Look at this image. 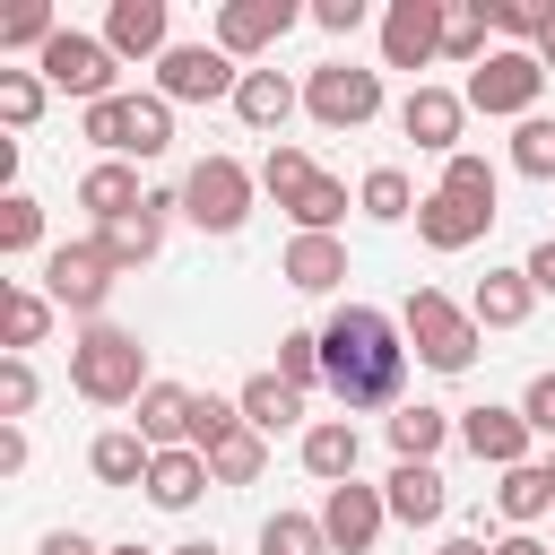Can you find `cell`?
<instances>
[{
    "label": "cell",
    "instance_id": "6da1fadb",
    "mask_svg": "<svg viewBox=\"0 0 555 555\" xmlns=\"http://www.w3.org/2000/svg\"><path fill=\"white\" fill-rule=\"evenodd\" d=\"M408 382V330L373 304H338L321 321V390L356 416V408H390Z\"/></svg>",
    "mask_w": 555,
    "mask_h": 555
},
{
    "label": "cell",
    "instance_id": "7a4b0ae2",
    "mask_svg": "<svg viewBox=\"0 0 555 555\" xmlns=\"http://www.w3.org/2000/svg\"><path fill=\"white\" fill-rule=\"evenodd\" d=\"M147 347H139V330H121V321H87L78 338H69V390L87 399V408H139L147 399Z\"/></svg>",
    "mask_w": 555,
    "mask_h": 555
},
{
    "label": "cell",
    "instance_id": "3957f363",
    "mask_svg": "<svg viewBox=\"0 0 555 555\" xmlns=\"http://www.w3.org/2000/svg\"><path fill=\"white\" fill-rule=\"evenodd\" d=\"M78 139L104 147V156H121V165H147V156L173 147V104L165 95H104V104L78 113Z\"/></svg>",
    "mask_w": 555,
    "mask_h": 555
},
{
    "label": "cell",
    "instance_id": "277c9868",
    "mask_svg": "<svg viewBox=\"0 0 555 555\" xmlns=\"http://www.w3.org/2000/svg\"><path fill=\"white\" fill-rule=\"evenodd\" d=\"M399 330H408V356H416L425 373H468V364H477V347H486L477 312H460L442 286H416V295H408V312H399Z\"/></svg>",
    "mask_w": 555,
    "mask_h": 555
},
{
    "label": "cell",
    "instance_id": "5b68a950",
    "mask_svg": "<svg viewBox=\"0 0 555 555\" xmlns=\"http://www.w3.org/2000/svg\"><path fill=\"white\" fill-rule=\"evenodd\" d=\"M251 199H260V173H251L243 156H199V165L182 173V217H191L199 234H243Z\"/></svg>",
    "mask_w": 555,
    "mask_h": 555
},
{
    "label": "cell",
    "instance_id": "8992f818",
    "mask_svg": "<svg viewBox=\"0 0 555 555\" xmlns=\"http://www.w3.org/2000/svg\"><path fill=\"white\" fill-rule=\"evenodd\" d=\"M468 113H486V121H529L538 113V95H546V61L538 52H512V43H494L477 69H468Z\"/></svg>",
    "mask_w": 555,
    "mask_h": 555
},
{
    "label": "cell",
    "instance_id": "52a82bcc",
    "mask_svg": "<svg viewBox=\"0 0 555 555\" xmlns=\"http://www.w3.org/2000/svg\"><path fill=\"white\" fill-rule=\"evenodd\" d=\"M43 87H61V95H78V113L87 104H104V95H121L113 78H121V61H113V43L104 35H78V26H61L52 43H43Z\"/></svg>",
    "mask_w": 555,
    "mask_h": 555
},
{
    "label": "cell",
    "instance_id": "ba28073f",
    "mask_svg": "<svg viewBox=\"0 0 555 555\" xmlns=\"http://www.w3.org/2000/svg\"><path fill=\"white\" fill-rule=\"evenodd\" d=\"M113 260H104V243L87 234V243H52L43 251V295L61 304V312H78V321H104V304H113Z\"/></svg>",
    "mask_w": 555,
    "mask_h": 555
},
{
    "label": "cell",
    "instance_id": "9c48e42d",
    "mask_svg": "<svg viewBox=\"0 0 555 555\" xmlns=\"http://www.w3.org/2000/svg\"><path fill=\"white\" fill-rule=\"evenodd\" d=\"M304 113L321 130H364L382 113V69H356V61H321L304 78Z\"/></svg>",
    "mask_w": 555,
    "mask_h": 555
},
{
    "label": "cell",
    "instance_id": "30bf717a",
    "mask_svg": "<svg viewBox=\"0 0 555 555\" xmlns=\"http://www.w3.org/2000/svg\"><path fill=\"white\" fill-rule=\"evenodd\" d=\"M234 87H243V69L217 52V43H173L165 61H156V95L165 104H234Z\"/></svg>",
    "mask_w": 555,
    "mask_h": 555
},
{
    "label": "cell",
    "instance_id": "8fae6325",
    "mask_svg": "<svg viewBox=\"0 0 555 555\" xmlns=\"http://www.w3.org/2000/svg\"><path fill=\"white\" fill-rule=\"evenodd\" d=\"M295 17H304L295 0H225V9H217V35H208V43H217L225 61H260L269 43H286V26H295Z\"/></svg>",
    "mask_w": 555,
    "mask_h": 555
},
{
    "label": "cell",
    "instance_id": "7c38bea8",
    "mask_svg": "<svg viewBox=\"0 0 555 555\" xmlns=\"http://www.w3.org/2000/svg\"><path fill=\"white\" fill-rule=\"evenodd\" d=\"M182 217V191H147V208L139 217H113V225H95V243H104V260L130 278V269H147L156 251H165V225Z\"/></svg>",
    "mask_w": 555,
    "mask_h": 555
},
{
    "label": "cell",
    "instance_id": "4fadbf2b",
    "mask_svg": "<svg viewBox=\"0 0 555 555\" xmlns=\"http://www.w3.org/2000/svg\"><path fill=\"white\" fill-rule=\"evenodd\" d=\"M442 61V0H390L382 9V69Z\"/></svg>",
    "mask_w": 555,
    "mask_h": 555
},
{
    "label": "cell",
    "instance_id": "5bb4252c",
    "mask_svg": "<svg viewBox=\"0 0 555 555\" xmlns=\"http://www.w3.org/2000/svg\"><path fill=\"white\" fill-rule=\"evenodd\" d=\"M382 520H390V503H382V486H330L321 494V529H330V555H373V538H382Z\"/></svg>",
    "mask_w": 555,
    "mask_h": 555
},
{
    "label": "cell",
    "instance_id": "9a60e30c",
    "mask_svg": "<svg viewBox=\"0 0 555 555\" xmlns=\"http://www.w3.org/2000/svg\"><path fill=\"white\" fill-rule=\"evenodd\" d=\"M460 442H468V460H486V468L503 477V468H520V460H529V442H538V434H529V416H520V408H494V399H486V408H460Z\"/></svg>",
    "mask_w": 555,
    "mask_h": 555
},
{
    "label": "cell",
    "instance_id": "2e32d148",
    "mask_svg": "<svg viewBox=\"0 0 555 555\" xmlns=\"http://www.w3.org/2000/svg\"><path fill=\"white\" fill-rule=\"evenodd\" d=\"M104 43H113V61H165L173 52V9L165 0H113Z\"/></svg>",
    "mask_w": 555,
    "mask_h": 555
},
{
    "label": "cell",
    "instance_id": "e0dca14e",
    "mask_svg": "<svg viewBox=\"0 0 555 555\" xmlns=\"http://www.w3.org/2000/svg\"><path fill=\"white\" fill-rule=\"evenodd\" d=\"M399 130L425 147V156H460V130H468V95H451V87H416L408 104H399Z\"/></svg>",
    "mask_w": 555,
    "mask_h": 555
},
{
    "label": "cell",
    "instance_id": "ac0fdd59",
    "mask_svg": "<svg viewBox=\"0 0 555 555\" xmlns=\"http://www.w3.org/2000/svg\"><path fill=\"white\" fill-rule=\"evenodd\" d=\"M486 225H494V208H477V199H460L442 182L416 199V243L425 251H468V243H486Z\"/></svg>",
    "mask_w": 555,
    "mask_h": 555
},
{
    "label": "cell",
    "instance_id": "d6986e66",
    "mask_svg": "<svg viewBox=\"0 0 555 555\" xmlns=\"http://www.w3.org/2000/svg\"><path fill=\"white\" fill-rule=\"evenodd\" d=\"M382 503H390V520L434 529V520L451 512V486H442V468H434V460H399V468L382 477Z\"/></svg>",
    "mask_w": 555,
    "mask_h": 555
},
{
    "label": "cell",
    "instance_id": "ffe728a7",
    "mask_svg": "<svg viewBox=\"0 0 555 555\" xmlns=\"http://www.w3.org/2000/svg\"><path fill=\"white\" fill-rule=\"evenodd\" d=\"M295 104H304V87H295L286 69H243V87H234V121H243V130H260V139H269V130H286V121H295Z\"/></svg>",
    "mask_w": 555,
    "mask_h": 555
},
{
    "label": "cell",
    "instance_id": "44dd1931",
    "mask_svg": "<svg viewBox=\"0 0 555 555\" xmlns=\"http://www.w3.org/2000/svg\"><path fill=\"white\" fill-rule=\"evenodd\" d=\"M278 278H286L295 295H338V286H347V243H338V234H295L286 260H278Z\"/></svg>",
    "mask_w": 555,
    "mask_h": 555
},
{
    "label": "cell",
    "instance_id": "7402d4cb",
    "mask_svg": "<svg viewBox=\"0 0 555 555\" xmlns=\"http://www.w3.org/2000/svg\"><path fill=\"white\" fill-rule=\"evenodd\" d=\"M295 451H304V477H321V486H347V477H356V460H364V434H356L347 416H312Z\"/></svg>",
    "mask_w": 555,
    "mask_h": 555
},
{
    "label": "cell",
    "instance_id": "603a6c76",
    "mask_svg": "<svg viewBox=\"0 0 555 555\" xmlns=\"http://www.w3.org/2000/svg\"><path fill=\"white\" fill-rule=\"evenodd\" d=\"M78 208H87L95 225H113V217H139V208H147V191H139V165H121V156L87 165V173H78Z\"/></svg>",
    "mask_w": 555,
    "mask_h": 555
},
{
    "label": "cell",
    "instance_id": "cb8c5ba5",
    "mask_svg": "<svg viewBox=\"0 0 555 555\" xmlns=\"http://www.w3.org/2000/svg\"><path fill=\"white\" fill-rule=\"evenodd\" d=\"M87 468H95V486H147L156 442H147L139 425H104V434L87 442Z\"/></svg>",
    "mask_w": 555,
    "mask_h": 555
},
{
    "label": "cell",
    "instance_id": "d4e9b609",
    "mask_svg": "<svg viewBox=\"0 0 555 555\" xmlns=\"http://www.w3.org/2000/svg\"><path fill=\"white\" fill-rule=\"evenodd\" d=\"M529 304H538L529 269H486V278H477V295H468L477 330H520V321H529Z\"/></svg>",
    "mask_w": 555,
    "mask_h": 555
},
{
    "label": "cell",
    "instance_id": "484cf974",
    "mask_svg": "<svg viewBox=\"0 0 555 555\" xmlns=\"http://www.w3.org/2000/svg\"><path fill=\"white\" fill-rule=\"evenodd\" d=\"M494 512H503L512 529H538V520H555V477H546V460H520V468H503V486H494Z\"/></svg>",
    "mask_w": 555,
    "mask_h": 555
},
{
    "label": "cell",
    "instance_id": "4316f807",
    "mask_svg": "<svg viewBox=\"0 0 555 555\" xmlns=\"http://www.w3.org/2000/svg\"><path fill=\"white\" fill-rule=\"evenodd\" d=\"M234 408H243V425H251V434H286V425L304 416V390H295L286 373H251V382L234 390Z\"/></svg>",
    "mask_w": 555,
    "mask_h": 555
},
{
    "label": "cell",
    "instance_id": "83f0119b",
    "mask_svg": "<svg viewBox=\"0 0 555 555\" xmlns=\"http://www.w3.org/2000/svg\"><path fill=\"white\" fill-rule=\"evenodd\" d=\"M191 399H199V390H182V382H147L139 434H147L156 451H191Z\"/></svg>",
    "mask_w": 555,
    "mask_h": 555
},
{
    "label": "cell",
    "instance_id": "f1b7e54d",
    "mask_svg": "<svg viewBox=\"0 0 555 555\" xmlns=\"http://www.w3.org/2000/svg\"><path fill=\"white\" fill-rule=\"evenodd\" d=\"M208 486H217V477H208L199 451H156V468H147V503H156V512H191Z\"/></svg>",
    "mask_w": 555,
    "mask_h": 555
},
{
    "label": "cell",
    "instance_id": "f546056e",
    "mask_svg": "<svg viewBox=\"0 0 555 555\" xmlns=\"http://www.w3.org/2000/svg\"><path fill=\"white\" fill-rule=\"evenodd\" d=\"M451 434H460V416H451V408H425V399H408V408L390 416V451H399V460H434Z\"/></svg>",
    "mask_w": 555,
    "mask_h": 555
},
{
    "label": "cell",
    "instance_id": "4dcf8cb0",
    "mask_svg": "<svg viewBox=\"0 0 555 555\" xmlns=\"http://www.w3.org/2000/svg\"><path fill=\"white\" fill-rule=\"evenodd\" d=\"M416 199H425V191H416L399 165H373V173L356 182V208H364L373 225H408V217H416Z\"/></svg>",
    "mask_w": 555,
    "mask_h": 555
},
{
    "label": "cell",
    "instance_id": "1f68e13d",
    "mask_svg": "<svg viewBox=\"0 0 555 555\" xmlns=\"http://www.w3.org/2000/svg\"><path fill=\"white\" fill-rule=\"evenodd\" d=\"M494 26H486V0H442V61H460V69H477L494 43H486Z\"/></svg>",
    "mask_w": 555,
    "mask_h": 555
},
{
    "label": "cell",
    "instance_id": "d6a6232c",
    "mask_svg": "<svg viewBox=\"0 0 555 555\" xmlns=\"http://www.w3.org/2000/svg\"><path fill=\"white\" fill-rule=\"evenodd\" d=\"M286 217H295V234H338V217H347V182H338V173H312V182L286 199Z\"/></svg>",
    "mask_w": 555,
    "mask_h": 555
},
{
    "label": "cell",
    "instance_id": "836d02e7",
    "mask_svg": "<svg viewBox=\"0 0 555 555\" xmlns=\"http://www.w3.org/2000/svg\"><path fill=\"white\" fill-rule=\"evenodd\" d=\"M260 555H330L321 512H269L260 520Z\"/></svg>",
    "mask_w": 555,
    "mask_h": 555
},
{
    "label": "cell",
    "instance_id": "e575fe53",
    "mask_svg": "<svg viewBox=\"0 0 555 555\" xmlns=\"http://www.w3.org/2000/svg\"><path fill=\"white\" fill-rule=\"evenodd\" d=\"M0 304H9V356H26V347H43V330H52V312H61V304H52L43 286H9Z\"/></svg>",
    "mask_w": 555,
    "mask_h": 555
},
{
    "label": "cell",
    "instance_id": "d590c367",
    "mask_svg": "<svg viewBox=\"0 0 555 555\" xmlns=\"http://www.w3.org/2000/svg\"><path fill=\"white\" fill-rule=\"evenodd\" d=\"M260 468H269V434H251V425L208 451V477H217V486H260Z\"/></svg>",
    "mask_w": 555,
    "mask_h": 555
},
{
    "label": "cell",
    "instance_id": "8d00e7d4",
    "mask_svg": "<svg viewBox=\"0 0 555 555\" xmlns=\"http://www.w3.org/2000/svg\"><path fill=\"white\" fill-rule=\"evenodd\" d=\"M512 173H529V182H555V113H529V121H512Z\"/></svg>",
    "mask_w": 555,
    "mask_h": 555
},
{
    "label": "cell",
    "instance_id": "74e56055",
    "mask_svg": "<svg viewBox=\"0 0 555 555\" xmlns=\"http://www.w3.org/2000/svg\"><path fill=\"white\" fill-rule=\"evenodd\" d=\"M61 35V17H52V0H17L9 17H0V52H35L43 61V43Z\"/></svg>",
    "mask_w": 555,
    "mask_h": 555
},
{
    "label": "cell",
    "instance_id": "f35d334b",
    "mask_svg": "<svg viewBox=\"0 0 555 555\" xmlns=\"http://www.w3.org/2000/svg\"><path fill=\"white\" fill-rule=\"evenodd\" d=\"M0 251H9V260L43 251V199H26V191H9V199H0Z\"/></svg>",
    "mask_w": 555,
    "mask_h": 555
},
{
    "label": "cell",
    "instance_id": "ab89813d",
    "mask_svg": "<svg viewBox=\"0 0 555 555\" xmlns=\"http://www.w3.org/2000/svg\"><path fill=\"white\" fill-rule=\"evenodd\" d=\"M234 434H243V408H234V399H217V390H199V399H191V451L208 460V451H217V442H234Z\"/></svg>",
    "mask_w": 555,
    "mask_h": 555
},
{
    "label": "cell",
    "instance_id": "60d3db41",
    "mask_svg": "<svg viewBox=\"0 0 555 555\" xmlns=\"http://www.w3.org/2000/svg\"><path fill=\"white\" fill-rule=\"evenodd\" d=\"M43 69H0V121L9 130H35V113H43Z\"/></svg>",
    "mask_w": 555,
    "mask_h": 555
},
{
    "label": "cell",
    "instance_id": "b9f144b4",
    "mask_svg": "<svg viewBox=\"0 0 555 555\" xmlns=\"http://www.w3.org/2000/svg\"><path fill=\"white\" fill-rule=\"evenodd\" d=\"M442 191H460V199H477V208H494V191H503V173H494V165H486L477 147H460V156L442 165ZM494 217H503V208H494Z\"/></svg>",
    "mask_w": 555,
    "mask_h": 555
},
{
    "label": "cell",
    "instance_id": "7bdbcfd3",
    "mask_svg": "<svg viewBox=\"0 0 555 555\" xmlns=\"http://www.w3.org/2000/svg\"><path fill=\"white\" fill-rule=\"evenodd\" d=\"M269 373H286L295 390H321V330H286L278 338V364Z\"/></svg>",
    "mask_w": 555,
    "mask_h": 555
},
{
    "label": "cell",
    "instance_id": "ee69618b",
    "mask_svg": "<svg viewBox=\"0 0 555 555\" xmlns=\"http://www.w3.org/2000/svg\"><path fill=\"white\" fill-rule=\"evenodd\" d=\"M35 408V364L26 356H0V425H17Z\"/></svg>",
    "mask_w": 555,
    "mask_h": 555
},
{
    "label": "cell",
    "instance_id": "f6af8a7d",
    "mask_svg": "<svg viewBox=\"0 0 555 555\" xmlns=\"http://www.w3.org/2000/svg\"><path fill=\"white\" fill-rule=\"evenodd\" d=\"M520 416H529V434H538V442H555V373H538V382L520 390Z\"/></svg>",
    "mask_w": 555,
    "mask_h": 555
},
{
    "label": "cell",
    "instance_id": "bcb514c9",
    "mask_svg": "<svg viewBox=\"0 0 555 555\" xmlns=\"http://www.w3.org/2000/svg\"><path fill=\"white\" fill-rule=\"evenodd\" d=\"M312 26L321 35H356L364 26V0H312Z\"/></svg>",
    "mask_w": 555,
    "mask_h": 555
},
{
    "label": "cell",
    "instance_id": "7dc6e473",
    "mask_svg": "<svg viewBox=\"0 0 555 555\" xmlns=\"http://www.w3.org/2000/svg\"><path fill=\"white\" fill-rule=\"evenodd\" d=\"M520 269H529V286H538V295H555V234H538Z\"/></svg>",
    "mask_w": 555,
    "mask_h": 555
},
{
    "label": "cell",
    "instance_id": "c3c4849f",
    "mask_svg": "<svg viewBox=\"0 0 555 555\" xmlns=\"http://www.w3.org/2000/svg\"><path fill=\"white\" fill-rule=\"evenodd\" d=\"M35 555H104V546H95L87 529H43V546H35Z\"/></svg>",
    "mask_w": 555,
    "mask_h": 555
},
{
    "label": "cell",
    "instance_id": "681fc988",
    "mask_svg": "<svg viewBox=\"0 0 555 555\" xmlns=\"http://www.w3.org/2000/svg\"><path fill=\"white\" fill-rule=\"evenodd\" d=\"M26 468V425H0V477Z\"/></svg>",
    "mask_w": 555,
    "mask_h": 555
},
{
    "label": "cell",
    "instance_id": "f907efd6",
    "mask_svg": "<svg viewBox=\"0 0 555 555\" xmlns=\"http://www.w3.org/2000/svg\"><path fill=\"white\" fill-rule=\"evenodd\" d=\"M494 555H555V546H546L538 529H503V538H494Z\"/></svg>",
    "mask_w": 555,
    "mask_h": 555
},
{
    "label": "cell",
    "instance_id": "816d5d0a",
    "mask_svg": "<svg viewBox=\"0 0 555 555\" xmlns=\"http://www.w3.org/2000/svg\"><path fill=\"white\" fill-rule=\"evenodd\" d=\"M538 61H546V78H555V0H546V26H538Z\"/></svg>",
    "mask_w": 555,
    "mask_h": 555
},
{
    "label": "cell",
    "instance_id": "f5cc1de1",
    "mask_svg": "<svg viewBox=\"0 0 555 555\" xmlns=\"http://www.w3.org/2000/svg\"><path fill=\"white\" fill-rule=\"evenodd\" d=\"M434 555H494V546H486V538H442Z\"/></svg>",
    "mask_w": 555,
    "mask_h": 555
},
{
    "label": "cell",
    "instance_id": "db71d44e",
    "mask_svg": "<svg viewBox=\"0 0 555 555\" xmlns=\"http://www.w3.org/2000/svg\"><path fill=\"white\" fill-rule=\"evenodd\" d=\"M173 555H225V546H217V538H182Z\"/></svg>",
    "mask_w": 555,
    "mask_h": 555
},
{
    "label": "cell",
    "instance_id": "11a10c76",
    "mask_svg": "<svg viewBox=\"0 0 555 555\" xmlns=\"http://www.w3.org/2000/svg\"><path fill=\"white\" fill-rule=\"evenodd\" d=\"M104 555H156V546H139V538H130V546H104Z\"/></svg>",
    "mask_w": 555,
    "mask_h": 555
},
{
    "label": "cell",
    "instance_id": "9f6ffc18",
    "mask_svg": "<svg viewBox=\"0 0 555 555\" xmlns=\"http://www.w3.org/2000/svg\"><path fill=\"white\" fill-rule=\"evenodd\" d=\"M546 477H555V442H546Z\"/></svg>",
    "mask_w": 555,
    "mask_h": 555
}]
</instances>
